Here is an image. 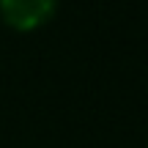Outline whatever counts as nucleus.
Masks as SVG:
<instances>
[{
  "instance_id": "nucleus-1",
  "label": "nucleus",
  "mask_w": 148,
  "mask_h": 148,
  "mask_svg": "<svg viewBox=\"0 0 148 148\" xmlns=\"http://www.w3.org/2000/svg\"><path fill=\"white\" fill-rule=\"evenodd\" d=\"M58 11V0H0V19L16 33L44 27Z\"/></svg>"
}]
</instances>
